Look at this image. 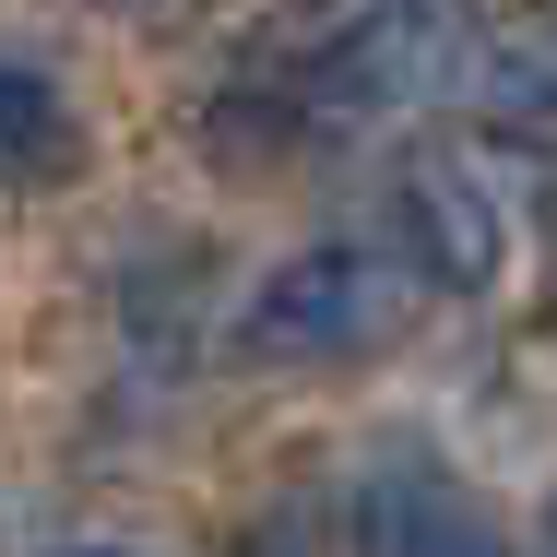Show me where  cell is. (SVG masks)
I'll return each instance as SVG.
<instances>
[{
	"label": "cell",
	"mask_w": 557,
	"mask_h": 557,
	"mask_svg": "<svg viewBox=\"0 0 557 557\" xmlns=\"http://www.w3.org/2000/svg\"><path fill=\"white\" fill-rule=\"evenodd\" d=\"M428 309V273L380 237H321L297 261H273L237 309V356L261 368H333V356H380L404 344V321Z\"/></svg>",
	"instance_id": "cell-1"
},
{
	"label": "cell",
	"mask_w": 557,
	"mask_h": 557,
	"mask_svg": "<svg viewBox=\"0 0 557 557\" xmlns=\"http://www.w3.org/2000/svg\"><path fill=\"white\" fill-rule=\"evenodd\" d=\"M344 534H356V557H510L486 498L428 450H380L356 474V498H344Z\"/></svg>",
	"instance_id": "cell-2"
},
{
	"label": "cell",
	"mask_w": 557,
	"mask_h": 557,
	"mask_svg": "<svg viewBox=\"0 0 557 557\" xmlns=\"http://www.w3.org/2000/svg\"><path fill=\"white\" fill-rule=\"evenodd\" d=\"M404 261L428 273V285H450V297H486L498 273H510V214H498V190H486V166H416L404 178Z\"/></svg>",
	"instance_id": "cell-3"
},
{
	"label": "cell",
	"mask_w": 557,
	"mask_h": 557,
	"mask_svg": "<svg viewBox=\"0 0 557 557\" xmlns=\"http://www.w3.org/2000/svg\"><path fill=\"white\" fill-rule=\"evenodd\" d=\"M60 154H72V108H60V84H48L36 60H12V48H0V166L48 178Z\"/></svg>",
	"instance_id": "cell-4"
},
{
	"label": "cell",
	"mask_w": 557,
	"mask_h": 557,
	"mask_svg": "<svg viewBox=\"0 0 557 557\" xmlns=\"http://www.w3.org/2000/svg\"><path fill=\"white\" fill-rule=\"evenodd\" d=\"M249 557H297V546H285V534H249Z\"/></svg>",
	"instance_id": "cell-5"
},
{
	"label": "cell",
	"mask_w": 557,
	"mask_h": 557,
	"mask_svg": "<svg viewBox=\"0 0 557 557\" xmlns=\"http://www.w3.org/2000/svg\"><path fill=\"white\" fill-rule=\"evenodd\" d=\"M60 557H143V546H60Z\"/></svg>",
	"instance_id": "cell-6"
},
{
	"label": "cell",
	"mask_w": 557,
	"mask_h": 557,
	"mask_svg": "<svg viewBox=\"0 0 557 557\" xmlns=\"http://www.w3.org/2000/svg\"><path fill=\"white\" fill-rule=\"evenodd\" d=\"M96 12H154V0H96Z\"/></svg>",
	"instance_id": "cell-7"
}]
</instances>
